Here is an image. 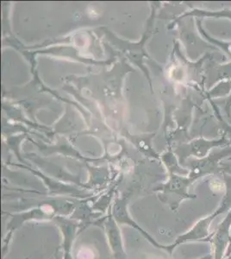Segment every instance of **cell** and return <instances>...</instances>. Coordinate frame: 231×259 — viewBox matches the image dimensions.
Here are the masks:
<instances>
[{"mask_svg": "<svg viewBox=\"0 0 231 259\" xmlns=\"http://www.w3.org/2000/svg\"><path fill=\"white\" fill-rule=\"evenodd\" d=\"M200 259H212V256H211V255H207V256H205V257Z\"/></svg>", "mask_w": 231, "mask_h": 259, "instance_id": "cell-10", "label": "cell"}, {"mask_svg": "<svg viewBox=\"0 0 231 259\" xmlns=\"http://www.w3.org/2000/svg\"><path fill=\"white\" fill-rule=\"evenodd\" d=\"M105 228L108 235L109 243L111 250L114 253L115 259H126V254L123 250L120 231L118 229L117 223L112 218V214L109 215L105 221Z\"/></svg>", "mask_w": 231, "mask_h": 259, "instance_id": "cell-3", "label": "cell"}, {"mask_svg": "<svg viewBox=\"0 0 231 259\" xmlns=\"http://www.w3.org/2000/svg\"><path fill=\"white\" fill-rule=\"evenodd\" d=\"M196 16L206 18H228L231 20V10L224 9L222 11H196Z\"/></svg>", "mask_w": 231, "mask_h": 259, "instance_id": "cell-5", "label": "cell"}, {"mask_svg": "<svg viewBox=\"0 0 231 259\" xmlns=\"http://www.w3.org/2000/svg\"><path fill=\"white\" fill-rule=\"evenodd\" d=\"M231 63L227 65H216L209 67V85L219 80H230Z\"/></svg>", "mask_w": 231, "mask_h": 259, "instance_id": "cell-4", "label": "cell"}, {"mask_svg": "<svg viewBox=\"0 0 231 259\" xmlns=\"http://www.w3.org/2000/svg\"><path fill=\"white\" fill-rule=\"evenodd\" d=\"M224 179H225L226 186H227V190H226L225 195H224V197L222 198V202L217 207V209L214 211L211 214L206 216L205 218L201 219L200 221H198L196 224L188 231V233L179 236L178 239H176L175 242L173 244H171L170 246H161L162 249H165L171 254L174 248L177 247L179 244H184L187 242L201 241V240L202 241H211L213 233H210V230H209L211 227V222L217 218V216L225 212L231 207V176L224 174Z\"/></svg>", "mask_w": 231, "mask_h": 259, "instance_id": "cell-1", "label": "cell"}, {"mask_svg": "<svg viewBox=\"0 0 231 259\" xmlns=\"http://www.w3.org/2000/svg\"><path fill=\"white\" fill-rule=\"evenodd\" d=\"M231 227V210L222 221L217 231L213 233L211 238V243L214 247V259H222L228 246L229 238V228Z\"/></svg>", "mask_w": 231, "mask_h": 259, "instance_id": "cell-2", "label": "cell"}, {"mask_svg": "<svg viewBox=\"0 0 231 259\" xmlns=\"http://www.w3.org/2000/svg\"><path fill=\"white\" fill-rule=\"evenodd\" d=\"M220 171L231 176V160L228 162H220Z\"/></svg>", "mask_w": 231, "mask_h": 259, "instance_id": "cell-8", "label": "cell"}, {"mask_svg": "<svg viewBox=\"0 0 231 259\" xmlns=\"http://www.w3.org/2000/svg\"><path fill=\"white\" fill-rule=\"evenodd\" d=\"M231 89V81L227 80L225 82H222L216 87L215 89H211L209 92V98L219 97L223 95H228Z\"/></svg>", "mask_w": 231, "mask_h": 259, "instance_id": "cell-6", "label": "cell"}, {"mask_svg": "<svg viewBox=\"0 0 231 259\" xmlns=\"http://www.w3.org/2000/svg\"><path fill=\"white\" fill-rule=\"evenodd\" d=\"M200 30H201V33H203V34L205 35V37L208 39V41L221 48L224 52L228 53L231 57V41L230 42H226V41H218V40L212 38L210 35L208 36L207 34H205L202 29H200Z\"/></svg>", "mask_w": 231, "mask_h": 259, "instance_id": "cell-7", "label": "cell"}, {"mask_svg": "<svg viewBox=\"0 0 231 259\" xmlns=\"http://www.w3.org/2000/svg\"><path fill=\"white\" fill-rule=\"evenodd\" d=\"M65 259H73L69 255V251H65Z\"/></svg>", "mask_w": 231, "mask_h": 259, "instance_id": "cell-9", "label": "cell"}]
</instances>
